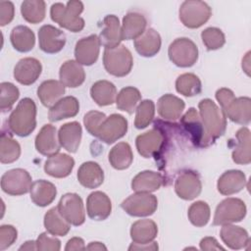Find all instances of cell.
<instances>
[{"label":"cell","instance_id":"cell-56","mask_svg":"<svg viewBox=\"0 0 251 251\" xmlns=\"http://www.w3.org/2000/svg\"><path fill=\"white\" fill-rule=\"evenodd\" d=\"M158 244L157 242L155 241H152V242H149V243H142V244H139V243H134L132 242L130 244V246L128 247V250L131 251V250H146V251H149V250H158Z\"/></svg>","mask_w":251,"mask_h":251},{"label":"cell","instance_id":"cell-49","mask_svg":"<svg viewBox=\"0 0 251 251\" xmlns=\"http://www.w3.org/2000/svg\"><path fill=\"white\" fill-rule=\"evenodd\" d=\"M106 119V115L99 111H89L84 115L83 124L86 130L93 136L101 125V123Z\"/></svg>","mask_w":251,"mask_h":251},{"label":"cell","instance_id":"cell-53","mask_svg":"<svg viewBox=\"0 0 251 251\" xmlns=\"http://www.w3.org/2000/svg\"><path fill=\"white\" fill-rule=\"evenodd\" d=\"M234 98V93L228 88L223 87L216 91V99L220 103L222 110H224Z\"/></svg>","mask_w":251,"mask_h":251},{"label":"cell","instance_id":"cell-1","mask_svg":"<svg viewBox=\"0 0 251 251\" xmlns=\"http://www.w3.org/2000/svg\"><path fill=\"white\" fill-rule=\"evenodd\" d=\"M198 108L206 134L207 144L209 146L226 132V117L223 110L209 98L201 100L198 104Z\"/></svg>","mask_w":251,"mask_h":251},{"label":"cell","instance_id":"cell-43","mask_svg":"<svg viewBox=\"0 0 251 251\" xmlns=\"http://www.w3.org/2000/svg\"><path fill=\"white\" fill-rule=\"evenodd\" d=\"M176 89L183 96L191 97L198 95L202 90L200 78L191 73L180 75L176 80Z\"/></svg>","mask_w":251,"mask_h":251},{"label":"cell","instance_id":"cell-27","mask_svg":"<svg viewBox=\"0 0 251 251\" xmlns=\"http://www.w3.org/2000/svg\"><path fill=\"white\" fill-rule=\"evenodd\" d=\"M82 129L77 122H71L63 125L58 132V138L61 146L68 152L75 153L79 147Z\"/></svg>","mask_w":251,"mask_h":251},{"label":"cell","instance_id":"cell-25","mask_svg":"<svg viewBox=\"0 0 251 251\" xmlns=\"http://www.w3.org/2000/svg\"><path fill=\"white\" fill-rule=\"evenodd\" d=\"M185 104L184 101L173 94H165L159 98L157 111L159 116L167 121H176L180 118Z\"/></svg>","mask_w":251,"mask_h":251},{"label":"cell","instance_id":"cell-3","mask_svg":"<svg viewBox=\"0 0 251 251\" xmlns=\"http://www.w3.org/2000/svg\"><path fill=\"white\" fill-rule=\"evenodd\" d=\"M83 11L81 1L72 0L63 3H54L50 8V16L53 22L57 23L61 27H64L72 32H78L84 27V20L80 17Z\"/></svg>","mask_w":251,"mask_h":251},{"label":"cell","instance_id":"cell-32","mask_svg":"<svg viewBox=\"0 0 251 251\" xmlns=\"http://www.w3.org/2000/svg\"><path fill=\"white\" fill-rule=\"evenodd\" d=\"M164 184V176L157 172L143 171L137 174L131 181V189L135 192H153Z\"/></svg>","mask_w":251,"mask_h":251},{"label":"cell","instance_id":"cell-58","mask_svg":"<svg viewBox=\"0 0 251 251\" xmlns=\"http://www.w3.org/2000/svg\"><path fill=\"white\" fill-rule=\"evenodd\" d=\"M19 250H37L36 249V242L33 241V240H28L26 242H25L20 248Z\"/></svg>","mask_w":251,"mask_h":251},{"label":"cell","instance_id":"cell-21","mask_svg":"<svg viewBox=\"0 0 251 251\" xmlns=\"http://www.w3.org/2000/svg\"><path fill=\"white\" fill-rule=\"evenodd\" d=\"M75 166V160L68 154L57 153L50 156L44 164V171L50 176L63 178L68 176Z\"/></svg>","mask_w":251,"mask_h":251},{"label":"cell","instance_id":"cell-20","mask_svg":"<svg viewBox=\"0 0 251 251\" xmlns=\"http://www.w3.org/2000/svg\"><path fill=\"white\" fill-rule=\"evenodd\" d=\"M100 44L105 48H114L123 40L122 26L119 18L115 15H107L103 19V28L99 34Z\"/></svg>","mask_w":251,"mask_h":251},{"label":"cell","instance_id":"cell-48","mask_svg":"<svg viewBox=\"0 0 251 251\" xmlns=\"http://www.w3.org/2000/svg\"><path fill=\"white\" fill-rule=\"evenodd\" d=\"M0 88V109L2 112H8L18 100L20 91L18 87L11 82H1Z\"/></svg>","mask_w":251,"mask_h":251},{"label":"cell","instance_id":"cell-36","mask_svg":"<svg viewBox=\"0 0 251 251\" xmlns=\"http://www.w3.org/2000/svg\"><path fill=\"white\" fill-rule=\"evenodd\" d=\"M158 233L156 223L149 219L138 220L132 224L130 227V237L134 243L152 242Z\"/></svg>","mask_w":251,"mask_h":251},{"label":"cell","instance_id":"cell-34","mask_svg":"<svg viewBox=\"0 0 251 251\" xmlns=\"http://www.w3.org/2000/svg\"><path fill=\"white\" fill-rule=\"evenodd\" d=\"M30 199L39 207H46L51 204L57 194L56 186L45 179H38L31 184Z\"/></svg>","mask_w":251,"mask_h":251},{"label":"cell","instance_id":"cell-29","mask_svg":"<svg viewBox=\"0 0 251 251\" xmlns=\"http://www.w3.org/2000/svg\"><path fill=\"white\" fill-rule=\"evenodd\" d=\"M147 20L138 12H129L123 19L122 37L123 40H131L139 37L145 30Z\"/></svg>","mask_w":251,"mask_h":251},{"label":"cell","instance_id":"cell-6","mask_svg":"<svg viewBox=\"0 0 251 251\" xmlns=\"http://www.w3.org/2000/svg\"><path fill=\"white\" fill-rule=\"evenodd\" d=\"M170 60L177 67H192L198 60V48L189 38L180 37L175 39L168 50Z\"/></svg>","mask_w":251,"mask_h":251},{"label":"cell","instance_id":"cell-18","mask_svg":"<svg viewBox=\"0 0 251 251\" xmlns=\"http://www.w3.org/2000/svg\"><path fill=\"white\" fill-rule=\"evenodd\" d=\"M34 144L36 150L41 155L50 157L59 153L61 144L56 127L52 125H44L37 133Z\"/></svg>","mask_w":251,"mask_h":251},{"label":"cell","instance_id":"cell-13","mask_svg":"<svg viewBox=\"0 0 251 251\" xmlns=\"http://www.w3.org/2000/svg\"><path fill=\"white\" fill-rule=\"evenodd\" d=\"M202 183L199 175L192 170L181 171L175 180V191L183 200H193L200 195Z\"/></svg>","mask_w":251,"mask_h":251},{"label":"cell","instance_id":"cell-14","mask_svg":"<svg viewBox=\"0 0 251 251\" xmlns=\"http://www.w3.org/2000/svg\"><path fill=\"white\" fill-rule=\"evenodd\" d=\"M38 43L43 52L55 54L64 48L66 35L59 28L51 25H44L38 30Z\"/></svg>","mask_w":251,"mask_h":251},{"label":"cell","instance_id":"cell-4","mask_svg":"<svg viewBox=\"0 0 251 251\" xmlns=\"http://www.w3.org/2000/svg\"><path fill=\"white\" fill-rule=\"evenodd\" d=\"M103 64L108 74L123 77L130 73L133 66V59L131 52L125 45L120 44L114 48H105Z\"/></svg>","mask_w":251,"mask_h":251},{"label":"cell","instance_id":"cell-8","mask_svg":"<svg viewBox=\"0 0 251 251\" xmlns=\"http://www.w3.org/2000/svg\"><path fill=\"white\" fill-rule=\"evenodd\" d=\"M121 207L132 217H147L157 210L158 200L155 195L149 192H135L125 199Z\"/></svg>","mask_w":251,"mask_h":251},{"label":"cell","instance_id":"cell-16","mask_svg":"<svg viewBox=\"0 0 251 251\" xmlns=\"http://www.w3.org/2000/svg\"><path fill=\"white\" fill-rule=\"evenodd\" d=\"M100 40L96 34L79 39L75 47V61L83 66H91L96 63L100 52Z\"/></svg>","mask_w":251,"mask_h":251},{"label":"cell","instance_id":"cell-9","mask_svg":"<svg viewBox=\"0 0 251 251\" xmlns=\"http://www.w3.org/2000/svg\"><path fill=\"white\" fill-rule=\"evenodd\" d=\"M31 176L24 169H12L7 171L1 177L2 190L13 196L27 193L31 187Z\"/></svg>","mask_w":251,"mask_h":251},{"label":"cell","instance_id":"cell-45","mask_svg":"<svg viewBox=\"0 0 251 251\" xmlns=\"http://www.w3.org/2000/svg\"><path fill=\"white\" fill-rule=\"evenodd\" d=\"M188 220L190 223L197 226L201 227L208 224L211 216V211L209 205L204 201H196L190 205L187 212Z\"/></svg>","mask_w":251,"mask_h":251},{"label":"cell","instance_id":"cell-46","mask_svg":"<svg viewBox=\"0 0 251 251\" xmlns=\"http://www.w3.org/2000/svg\"><path fill=\"white\" fill-rule=\"evenodd\" d=\"M155 115V104L152 100L146 99L140 102L135 110L134 126L138 129L147 127L153 121Z\"/></svg>","mask_w":251,"mask_h":251},{"label":"cell","instance_id":"cell-31","mask_svg":"<svg viewBox=\"0 0 251 251\" xmlns=\"http://www.w3.org/2000/svg\"><path fill=\"white\" fill-rule=\"evenodd\" d=\"M77 180L86 188H97L104 180L103 170L96 162H84L77 171Z\"/></svg>","mask_w":251,"mask_h":251},{"label":"cell","instance_id":"cell-12","mask_svg":"<svg viewBox=\"0 0 251 251\" xmlns=\"http://www.w3.org/2000/svg\"><path fill=\"white\" fill-rule=\"evenodd\" d=\"M58 210L61 215L73 226H81L85 221V212L81 197L76 193L64 194L59 203Z\"/></svg>","mask_w":251,"mask_h":251},{"label":"cell","instance_id":"cell-7","mask_svg":"<svg viewBox=\"0 0 251 251\" xmlns=\"http://www.w3.org/2000/svg\"><path fill=\"white\" fill-rule=\"evenodd\" d=\"M246 212V205L241 199L233 197L226 198L217 206L213 225L223 226L241 222L245 218Z\"/></svg>","mask_w":251,"mask_h":251},{"label":"cell","instance_id":"cell-51","mask_svg":"<svg viewBox=\"0 0 251 251\" xmlns=\"http://www.w3.org/2000/svg\"><path fill=\"white\" fill-rule=\"evenodd\" d=\"M18 236L17 229L10 225L0 226V250H5L16 241Z\"/></svg>","mask_w":251,"mask_h":251},{"label":"cell","instance_id":"cell-54","mask_svg":"<svg viewBox=\"0 0 251 251\" xmlns=\"http://www.w3.org/2000/svg\"><path fill=\"white\" fill-rule=\"evenodd\" d=\"M200 248L205 251H211V250H225L223 246H221L217 239L214 237H204L200 241Z\"/></svg>","mask_w":251,"mask_h":251},{"label":"cell","instance_id":"cell-47","mask_svg":"<svg viewBox=\"0 0 251 251\" xmlns=\"http://www.w3.org/2000/svg\"><path fill=\"white\" fill-rule=\"evenodd\" d=\"M202 41L209 51L222 48L226 43L224 32L218 27H207L201 32Z\"/></svg>","mask_w":251,"mask_h":251},{"label":"cell","instance_id":"cell-57","mask_svg":"<svg viewBox=\"0 0 251 251\" xmlns=\"http://www.w3.org/2000/svg\"><path fill=\"white\" fill-rule=\"evenodd\" d=\"M85 250H107V247L98 241H94V242H90L87 246Z\"/></svg>","mask_w":251,"mask_h":251},{"label":"cell","instance_id":"cell-19","mask_svg":"<svg viewBox=\"0 0 251 251\" xmlns=\"http://www.w3.org/2000/svg\"><path fill=\"white\" fill-rule=\"evenodd\" d=\"M112 211V203L108 195L102 191L90 193L86 200V212L94 221L106 220Z\"/></svg>","mask_w":251,"mask_h":251},{"label":"cell","instance_id":"cell-2","mask_svg":"<svg viewBox=\"0 0 251 251\" xmlns=\"http://www.w3.org/2000/svg\"><path fill=\"white\" fill-rule=\"evenodd\" d=\"M10 130L21 137L28 136L36 126V105L28 97L23 98L8 120Z\"/></svg>","mask_w":251,"mask_h":251},{"label":"cell","instance_id":"cell-35","mask_svg":"<svg viewBox=\"0 0 251 251\" xmlns=\"http://www.w3.org/2000/svg\"><path fill=\"white\" fill-rule=\"evenodd\" d=\"M65 93V86L60 80L49 79L43 81L37 88V96L45 107L51 108Z\"/></svg>","mask_w":251,"mask_h":251},{"label":"cell","instance_id":"cell-42","mask_svg":"<svg viewBox=\"0 0 251 251\" xmlns=\"http://www.w3.org/2000/svg\"><path fill=\"white\" fill-rule=\"evenodd\" d=\"M46 5L42 0H25L21 5L23 18L30 24H38L45 18Z\"/></svg>","mask_w":251,"mask_h":251},{"label":"cell","instance_id":"cell-55","mask_svg":"<svg viewBox=\"0 0 251 251\" xmlns=\"http://www.w3.org/2000/svg\"><path fill=\"white\" fill-rule=\"evenodd\" d=\"M86 246L84 244V241L80 237H73L71 238L65 247L66 251H72V250H85Z\"/></svg>","mask_w":251,"mask_h":251},{"label":"cell","instance_id":"cell-52","mask_svg":"<svg viewBox=\"0 0 251 251\" xmlns=\"http://www.w3.org/2000/svg\"><path fill=\"white\" fill-rule=\"evenodd\" d=\"M15 16L14 4L10 1L0 2V25L4 26L10 24Z\"/></svg>","mask_w":251,"mask_h":251},{"label":"cell","instance_id":"cell-15","mask_svg":"<svg viewBox=\"0 0 251 251\" xmlns=\"http://www.w3.org/2000/svg\"><path fill=\"white\" fill-rule=\"evenodd\" d=\"M180 124L183 126L186 133L189 134V138L195 146H208L204 126L199 116V113L196 111L195 108L188 109V111L181 117Z\"/></svg>","mask_w":251,"mask_h":251},{"label":"cell","instance_id":"cell-50","mask_svg":"<svg viewBox=\"0 0 251 251\" xmlns=\"http://www.w3.org/2000/svg\"><path fill=\"white\" fill-rule=\"evenodd\" d=\"M36 249L40 251H59L61 249V241L49 236L47 232H42L36 239Z\"/></svg>","mask_w":251,"mask_h":251},{"label":"cell","instance_id":"cell-38","mask_svg":"<svg viewBox=\"0 0 251 251\" xmlns=\"http://www.w3.org/2000/svg\"><path fill=\"white\" fill-rule=\"evenodd\" d=\"M10 40L14 49L22 53L29 52L35 44L33 31L25 25L15 26L11 31Z\"/></svg>","mask_w":251,"mask_h":251},{"label":"cell","instance_id":"cell-28","mask_svg":"<svg viewBox=\"0 0 251 251\" xmlns=\"http://www.w3.org/2000/svg\"><path fill=\"white\" fill-rule=\"evenodd\" d=\"M235 140L231 153L233 162L238 165H248L251 162L250 130L247 127L239 128L235 133Z\"/></svg>","mask_w":251,"mask_h":251},{"label":"cell","instance_id":"cell-37","mask_svg":"<svg viewBox=\"0 0 251 251\" xmlns=\"http://www.w3.org/2000/svg\"><path fill=\"white\" fill-rule=\"evenodd\" d=\"M117 88L111 81L98 80L90 88V96L99 106L112 105L117 98Z\"/></svg>","mask_w":251,"mask_h":251},{"label":"cell","instance_id":"cell-30","mask_svg":"<svg viewBox=\"0 0 251 251\" xmlns=\"http://www.w3.org/2000/svg\"><path fill=\"white\" fill-rule=\"evenodd\" d=\"M60 81L65 87L75 88L80 86L85 79V73L79 63L68 60L60 68Z\"/></svg>","mask_w":251,"mask_h":251},{"label":"cell","instance_id":"cell-41","mask_svg":"<svg viewBox=\"0 0 251 251\" xmlns=\"http://www.w3.org/2000/svg\"><path fill=\"white\" fill-rule=\"evenodd\" d=\"M141 99L139 90L133 86L123 88L117 95L116 105L119 110L132 114L136 110V105Z\"/></svg>","mask_w":251,"mask_h":251},{"label":"cell","instance_id":"cell-44","mask_svg":"<svg viewBox=\"0 0 251 251\" xmlns=\"http://www.w3.org/2000/svg\"><path fill=\"white\" fill-rule=\"evenodd\" d=\"M21 155V146L11 135L6 132L1 133L0 138V162L2 164H11L19 159Z\"/></svg>","mask_w":251,"mask_h":251},{"label":"cell","instance_id":"cell-24","mask_svg":"<svg viewBox=\"0 0 251 251\" xmlns=\"http://www.w3.org/2000/svg\"><path fill=\"white\" fill-rule=\"evenodd\" d=\"M161 36L154 28H146V30L134 40V48L136 52L143 57H153L161 49Z\"/></svg>","mask_w":251,"mask_h":251},{"label":"cell","instance_id":"cell-33","mask_svg":"<svg viewBox=\"0 0 251 251\" xmlns=\"http://www.w3.org/2000/svg\"><path fill=\"white\" fill-rule=\"evenodd\" d=\"M78 111V100L74 96H66L50 108L48 112V119L50 122H59L64 119L76 116Z\"/></svg>","mask_w":251,"mask_h":251},{"label":"cell","instance_id":"cell-17","mask_svg":"<svg viewBox=\"0 0 251 251\" xmlns=\"http://www.w3.org/2000/svg\"><path fill=\"white\" fill-rule=\"evenodd\" d=\"M41 63L31 57L21 59L14 68L15 79L24 85H30L34 83L41 75Z\"/></svg>","mask_w":251,"mask_h":251},{"label":"cell","instance_id":"cell-40","mask_svg":"<svg viewBox=\"0 0 251 251\" xmlns=\"http://www.w3.org/2000/svg\"><path fill=\"white\" fill-rule=\"evenodd\" d=\"M109 162L116 170L127 169L133 160L131 147L126 142H119L109 152Z\"/></svg>","mask_w":251,"mask_h":251},{"label":"cell","instance_id":"cell-22","mask_svg":"<svg viewBox=\"0 0 251 251\" xmlns=\"http://www.w3.org/2000/svg\"><path fill=\"white\" fill-rule=\"evenodd\" d=\"M223 112L231 122L247 126L251 120V99L249 97H235Z\"/></svg>","mask_w":251,"mask_h":251},{"label":"cell","instance_id":"cell-23","mask_svg":"<svg viewBox=\"0 0 251 251\" xmlns=\"http://www.w3.org/2000/svg\"><path fill=\"white\" fill-rule=\"evenodd\" d=\"M246 176L239 170L225 172L218 179L217 188L223 195H232L241 191L246 185Z\"/></svg>","mask_w":251,"mask_h":251},{"label":"cell","instance_id":"cell-11","mask_svg":"<svg viewBox=\"0 0 251 251\" xmlns=\"http://www.w3.org/2000/svg\"><path fill=\"white\" fill-rule=\"evenodd\" d=\"M165 144V132L160 126L139 134L135 139L138 153L144 158H152L160 154Z\"/></svg>","mask_w":251,"mask_h":251},{"label":"cell","instance_id":"cell-26","mask_svg":"<svg viewBox=\"0 0 251 251\" xmlns=\"http://www.w3.org/2000/svg\"><path fill=\"white\" fill-rule=\"evenodd\" d=\"M220 236L224 243L230 249L239 250L249 244L250 238L246 229L231 224L223 225Z\"/></svg>","mask_w":251,"mask_h":251},{"label":"cell","instance_id":"cell-5","mask_svg":"<svg viewBox=\"0 0 251 251\" xmlns=\"http://www.w3.org/2000/svg\"><path fill=\"white\" fill-rule=\"evenodd\" d=\"M212 15L210 6L203 1L187 0L181 3L178 17L182 25L188 28H198L208 22Z\"/></svg>","mask_w":251,"mask_h":251},{"label":"cell","instance_id":"cell-39","mask_svg":"<svg viewBox=\"0 0 251 251\" xmlns=\"http://www.w3.org/2000/svg\"><path fill=\"white\" fill-rule=\"evenodd\" d=\"M44 226L52 235L65 236L71 229V224L61 215L58 207H53L44 216Z\"/></svg>","mask_w":251,"mask_h":251},{"label":"cell","instance_id":"cell-10","mask_svg":"<svg viewBox=\"0 0 251 251\" xmlns=\"http://www.w3.org/2000/svg\"><path fill=\"white\" fill-rule=\"evenodd\" d=\"M127 121L120 114H112L101 123L95 136L106 144H112L126 135Z\"/></svg>","mask_w":251,"mask_h":251}]
</instances>
